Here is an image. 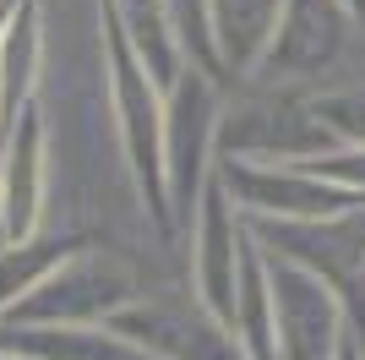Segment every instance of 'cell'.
<instances>
[{
    "mask_svg": "<svg viewBox=\"0 0 365 360\" xmlns=\"http://www.w3.org/2000/svg\"><path fill=\"white\" fill-rule=\"evenodd\" d=\"M338 360H360V355H354V349H344V355H338Z\"/></svg>",
    "mask_w": 365,
    "mask_h": 360,
    "instance_id": "obj_3",
    "label": "cell"
},
{
    "mask_svg": "<svg viewBox=\"0 0 365 360\" xmlns=\"http://www.w3.org/2000/svg\"><path fill=\"white\" fill-rule=\"evenodd\" d=\"M0 349L22 360H153L148 349H131L109 333H82V328H28V333H0Z\"/></svg>",
    "mask_w": 365,
    "mask_h": 360,
    "instance_id": "obj_1",
    "label": "cell"
},
{
    "mask_svg": "<svg viewBox=\"0 0 365 360\" xmlns=\"http://www.w3.org/2000/svg\"><path fill=\"white\" fill-rule=\"evenodd\" d=\"M311 295H317L311 279H284L278 300H284V322L289 328H300V306H311ZM317 349H327V333H284V355L289 360H317Z\"/></svg>",
    "mask_w": 365,
    "mask_h": 360,
    "instance_id": "obj_2",
    "label": "cell"
}]
</instances>
